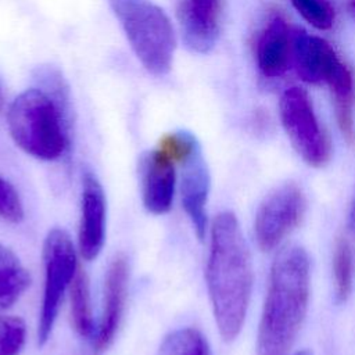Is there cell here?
I'll return each mask as SVG.
<instances>
[{"label":"cell","mask_w":355,"mask_h":355,"mask_svg":"<svg viewBox=\"0 0 355 355\" xmlns=\"http://www.w3.org/2000/svg\"><path fill=\"white\" fill-rule=\"evenodd\" d=\"M205 282L218 331L225 341H233L245 320L252 263L240 223L230 211L219 212L211 223Z\"/></svg>","instance_id":"6da1fadb"},{"label":"cell","mask_w":355,"mask_h":355,"mask_svg":"<svg viewBox=\"0 0 355 355\" xmlns=\"http://www.w3.org/2000/svg\"><path fill=\"white\" fill-rule=\"evenodd\" d=\"M309 287L306 251L300 245L280 250L270 268L258 329V355L288 354L308 311Z\"/></svg>","instance_id":"7a4b0ae2"},{"label":"cell","mask_w":355,"mask_h":355,"mask_svg":"<svg viewBox=\"0 0 355 355\" xmlns=\"http://www.w3.org/2000/svg\"><path fill=\"white\" fill-rule=\"evenodd\" d=\"M7 126L14 143L36 159L55 161L68 147L60 98L40 87L26 89L11 101Z\"/></svg>","instance_id":"3957f363"},{"label":"cell","mask_w":355,"mask_h":355,"mask_svg":"<svg viewBox=\"0 0 355 355\" xmlns=\"http://www.w3.org/2000/svg\"><path fill=\"white\" fill-rule=\"evenodd\" d=\"M130 49L153 75L171 71L176 37L166 12L151 0H108Z\"/></svg>","instance_id":"277c9868"},{"label":"cell","mask_w":355,"mask_h":355,"mask_svg":"<svg viewBox=\"0 0 355 355\" xmlns=\"http://www.w3.org/2000/svg\"><path fill=\"white\" fill-rule=\"evenodd\" d=\"M42 258L44 279L36 329L40 347L50 340L62 298L79 270L78 250L68 232L61 227H54L46 234Z\"/></svg>","instance_id":"5b68a950"},{"label":"cell","mask_w":355,"mask_h":355,"mask_svg":"<svg viewBox=\"0 0 355 355\" xmlns=\"http://www.w3.org/2000/svg\"><path fill=\"white\" fill-rule=\"evenodd\" d=\"M279 110L282 125L301 158L313 168L324 166L331 147L308 94L300 87L287 89L280 97Z\"/></svg>","instance_id":"8992f818"},{"label":"cell","mask_w":355,"mask_h":355,"mask_svg":"<svg viewBox=\"0 0 355 355\" xmlns=\"http://www.w3.org/2000/svg\"><path fill=\"white\" fill-rule=\"evenodd\" d=\"M306 198L294 182H286L273 189L259 204L255 214L254 233L262 251H272L302 220Z\"/></svg>","instance_id":"52a82bcc"},{"label":"cell","mask_w":355,"mask_h":355,"mask_svg":"<svg viewBox=\"0 0 355 355\" xmlns=\"http://www.w3.org/2000/svg\"><path fill=\"white\" fill-rule=\"evenodd\" d=\"M129 276L128 257L122 252L115 254L105 272L103 309L93 337V347L97 354L107 351L115 340L126 306Z\"/></svg>","instance_id":"ba28073f"},{"label":"cell","mask_w":355,"mask_h":355,"mask_svg":"<svg viewBox=\"0 0 355 355\" xmlns=\"http://www.w3.org/2000/svg\"><path fill=\"white\" fill-rule=\"evenodd\" d=\"M107 198L98 178L86 171L82 175L80 219L78 230V251L86 261L96 259L105 243Z\"/></svg>","instance_id":"9c48e42d"},{"label":"cell","mask_w":355,"mask_h":355,"mask_svg":"<svg viewBox=\"0 0 355 355\" xmlns=\"http://www.w3.org/2000/svg\"><path fill=\"white\" fill-rule=\"evenodd\" d=\"M176 162L158 147L144 153L139 162L144 208L153 215L168 214L176 190Z\"/></svg>","instance_id":"30bf717a"},{"label":"cell","mask_w":355,"mask_h":355,"mask_svg":"<svg viewBox=\"0 0 355 355\" xmlns=\"http://www.w3.org/2000/svg\"><path fill=\"white\" fill-rule=\"evenodd\" d=\"M222 15V0H179L178 18L186 47L208 53L215 46Z\"/></svg>","instance_id":"8fae6325"},{"label":"cell","mask_w":355,"mask_h":355,"mask_svg":"<svg viewBox=\"0 0 355 355\" xmlns=\"http://www.w3.org/2000/svg\"><path fill=\"white\" fill-rule=\"evenodd\" d=\"M180 198L182 207L193 226L198 240H204L208 229L207 204L209 196V172L202 158L201 150H197L182 165Z\"/></svg>","instance_id":"7c38bea8"},{"label":"cell","mask_w":355,"mask_h":355,"mask_svg":"<svg viewBox=\"0 0 355 355\" xmlns=\"http://www.w3.org/2000/svg\"><path fill=\"white\" fill-rule=\"evenodd\" d=\"M291 57L294 58L298 76L309 83L324 82L338 60L330 43L298 29L291 32Z\"/></svg>","instance_id":"4fadbf2b"},{"label":"cell","mask_w":355,"mask_h":355,"mask_svg":"<svg viewBox=\"0 0 355 355\" xmlns=\"http://www.w3.org/2000/svg\"><path fill=\"white\" fill-rule=\"evenodd\" d=\"M291 60V32L286 21L275 15L269 19L257 42V62L265 76L275 78L286 72Z\"/></svg>","instance_id":"5bb4252c"},{"label":"cell","mask_w":355,"mask_h":355,"mask_svg":"<svg viewBox=\"0 0 355 355\" xmlns=\"http://www.w3.org/2000/svg\"><path fill=\"white\" fill-rule=\"evenodd\" d=\"M324 83L333 96L338 129L348 146L355 147V86L352 72L338 58L327 73Z\"/></svg>","instance_id":"9a60e30c"},{"label":"cell","mask_w":355,"mask_h":355,"mask_svg":"<svg viewBox=\"0 0 355 355\" xmlns=\"http://www.w3.org/2000/svg\"><path fill=\"white\" fill-rule=\"evenodd\" d=\"M32 283L31 273L21 258L0 243V312L11 308Z\"/></svg>","instance_id":"2e32d148"},{"label":"cell","mask_w":355,"mask_h":355,"mask_svg":"<svg viewBox=\"0 0 355 355\" xmlns=\"http://www.w3.org/2000/svg\"><path fill=\"white\" fill-rule=\"evenodd\" d=\"M69 302L71 322L75 331L83 338H93L96 333V323L92 309L90 284L86 272L80 268L69 287Z\"/></svg>","instance_id":"e0dca14e"},{"label":"cell","mask_w":355,"mask_h":355,"mask_svg":"<svg viewBox=\"0 0 355 355\" xmlns=\"http://www.w3.org/2000/svg\"><path fill=\"white\" fill-rule=\"evenodd\" d=\"M333 279L337 302H345L352 293L354 286V254L349 240L338 236L333 250Z\"/></svg>","instance_id":"ac0fdd59"},{"label":"cell","mask_w":355,"mask_h":355,"mask_svg":"<svg viewBox=\"0 0 355 355\" xmlns=\"http://www.w3.org/2000/svg\"><path fill=\"white\" fill-rule=\"evenodd\" d=\"M158 355H212L207 337L196 327H180L164 337Z\"/></svg>","instance_id":"d6986e66"},{"label":"cell","mask_w":355,"mask_h":355,"mask_svg":"<svg viewBox=\"0 0 355 355\" xmlns=\"http://www.w3.org/2000/svg\"><path fill=\"white\" fill-rule=\"evenodd\" d=\"M26 343L25 322L0 312V355H19Z\"/></svg>","instance_id":"ffe728a7"},{"label":"cell","mask_w":355,"mask_h":355,"mask_svg":"<svg viewBox=\"0 0 355 355\" xmlns=\"http://www.w3.org/2000/svg\"><path fill=\"white\" fill-rule=\"evenodd\" d=\"M291 4L316 29L326 31L334 24V8L329 0H291Z\"/></svg>","instance_id":"44dd1931"},{"label":"cell","mask_w":355,"mask_h":355,"mask_svg":"<svg viewBox=\"0 0 355 355\" xmlns=\"http://www.w3.org/2000/svg\"><path fill=\"white\" fill-rule=\"evenodd\" d=\"M24 216V202L18 190L0 175V219L8 223H19Z\"/></svg>","instance_id":"7402d4cb"},{"label":"cell","mask_w":355,"mask_h":355,"mask_svg":"<svg viewBox=\"0 0 355 355\" xmlns=\"http://www.w3.org/2000/svg\"><path fill=\"white\" fill-rule=\"evenodd\" d=\"M349 219H351L352 226L355 227V197H354V201H352V205H351V216H349Z\"/></svg>","instance_id":"603a6c76"},{"label":"cell","mask_w":355,"mask_h":355,"mask_svg":"<svg viewBox=\"0 0 355 355\" xmlns=\"http://www.w3.org/2000/svg\"><path fill=\"white\" fill-rule=\"evenodd\" d=\"M294 355H312L308 349H301V351H298V352H295Z\"/></svg>","instance_id":"cb8c5ba5"},{"label":"cell","mask_w":355,"mask_h":355,"mask_svg":"<svg viewBox=\"0 0 355 355\" xmlns=\"http://www.w3.org/2000/svg\"><path fill=\"white\" fill-rule=\"evenodd\" d=\"M351 11H352V14L355 17V0H351Z\"/></svg>","instance_id":"d4e9b609"}]
</instances>
